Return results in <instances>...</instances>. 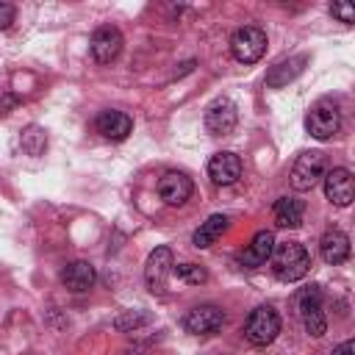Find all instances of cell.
<instances>
[{
	"mask_svg": "<svg viewBox=\"0 0 355 355\" xmlns=\"http://www.w3.org/2000/svg\"><path fill=\"white\" fill-rule=\"evenodd\" d=\"M272 272L277 280L283 283H294L302 280L311 269V255L300 241H283L277 247H272Z\"/></svg>",
	"mask_w": 355,
	"mask_h": 355,
	"instance_id": "obj_1",
	"label": "cell"
},
{
	"mask_svg": "<svg viewBox=\"0 0 355 355\" xmlns=\"http://www.w3.org/2000/svg\"><path fill=\"white\" fill-rule=\"evenodd\" d=\"M280 333V316L272 305H258L247 322H244V338L252 344V347H266L277 338Z\"/></svg>",
	"mask_w": 355,
	"mask_h": 355,
	"instance_id": "obj_2",
	"label": "cell"
},
{
	"mask_svg": "<svg viewBox=\"0 0 355 355\" xmlns=\"http://www.w3.org/2000/svg\"><path fill=\"white\" fill-rule=\"evenodd\" d=\"M297 311H300L305 333L313 336V338H322L324 330H327V319H324V311H322V291H319V286H305L297 294Z\"/></svg>",
	"mask_w": 355,
	"mask_h": 355,
	"instance_id": "obj_3",
	"label": "cell"
},
{
	"mask_svg": "<svg viewBox=\"0 0 355 355\" xmlns=\"http://www.w3.org/2000/svg\"><path fill=\"white\" fill-rule=\"evenodd\" d=\"M305 128H308V133H311L313 139H319V141L333 139V136L338 133V128H341V111H338V105H336L333 100H319V103L308 111Z\"/></svg>",
	"mask_w": 355,
	"mask_h": 355,
	"instance_id": "obj_4",
	"label": "cell"
},
{
	"mask_svg": "<svg viewBox=\"0 0 355 355\" xmlns=\"http://www.w3.org/2000/svg\"><path fill=\"white\" fill-rule=\"evenodd\" d=\"M233 58L241 64H255L266 53V33L258 25H244L230 36Z\"/></svg>",
	"mask_w": 355,
	"mask_h": 355,
	"instance_id": "obj_5",
	"label": "cell"
},
{
	"mask_svg": "<svg viewBox=\"0 0 355 355\" xmlns=\"http://www.w3.org/2000/svg\"><path fill=\"white\" fill-rule=\"evenodd\" d=\"M324 169H327L324 153H319V150L302 153V155L294 161V166H291V186H294L297 191H308V189H313V186L324 178Z\"/></svg>",
	"mask_w": 355,
	"mask_h": 355,
	"instance_id": "obj_6",
	"label": "cell"
},
{
	"mask_svg": "<svg viewBox=\"0 0 355 355\" xmlns=\"http://www.w3.org/2000/svg\"><path fill=\"white\" fill-rule=\"evenodd\" d=\"M183 327L191 336H214L225 327V311L216 305H194L183 316Z\"/></svg>",
	"mask_w": 355,
	"mask_h": 355,
	"instance_id": "obj_7",
	"label": "cell"
},
{
	"mask_svg": "<svg viewBox=\"0 0 355 355\" xmlns=\"http://www.w3.org/2000/svg\"><path fill=\"white\" fill-rule=\"evenodd\" d=\"M89 50H92L97 64H111L119 55V50H122V31L116 25H100L92 33Z\"/></svg>",
	"mask_w": 355,
	"mask_h": 355,
	"instance_id": "obj_8",
	"label": "cell"
},
{
	"mask_svg": "<svg viewBox=\"0 0 355 355\" xmlns=\"http://www.w3.org/2000/svg\"><path fill=\"white\" fill-rule=\"evenodd\" d=\"M236 122H239V111L227 97H216L205 108V128L211 136H227L236 128Z\"/></svg>",
	"mask_w": 355,
	"mask_h": 355,
	"instance_id": "obj_9",
	"label": "cell"
},
{
	"mask_svg": "<svg viewBox=\"0 0 355 355\" xmlns=\"http://www.w3.org/2000/svg\"><path fill=\"white\" fill-rule=\"evenodd\" d=\"M172 250L169 247H155L144 263V283L153 294H164V286H166V277L172 272Z\"/></svg>",
	"mask_w": 355,
	"mask_h": 355,
	"instance_id": "obj_10",
	"label": "cell"
},
{
	"mask_svg": "<svg viewBox=\"0 0 355 355\" xmlns=\"http://www.w3.org/2000/svg\"><path fill=\"white\" fill-rule=\"evenodd\" d=\"M191 191H194V183H191V178L183 175V172L169 169V172H164L161 180H158V197H161L166 205H183V202L191 197Z\"/></svg>",
	"mask_w": 355,
	"mask_h": 355,
	"instance_id": "obj_11",
	"label": "cell"
},
{
	"mask_svg": "<svg viewBox=\"0 0 355 355\" xmlns=\"http://www.w3.org/2000/svg\"><path fill=\"white\" fill-rule=\"evenodd\" d=\"M94 128H97V133H100L103 139H108V141H122V139H128V133L133 130V119H130L125 111L105 108V111L97 114Z\"/></svg>",
	"mask_w": 355,
	"mask_h": 355,
	"instance_id": "obj_12",
	"label": "cell"
},
{
	"mask_svg": "<svg viewBox=\"0 0 355 355\" xmlns=\"http://www.w3.org/2000/svg\"><path fill=\"white\" fill-rule=\"evenodd\" d=\"M208 178L216 186H233L241 178V158L236 153H216V155H211Z\"/></svg>",
	"mask_w": 355,
	"mask_h": 355,
	"instance_id": "obj_13",
	"label": "cell"
},
{
	"mask_svg": "<svg viewBox=\"0 0 355 355\" xmlns=\"http://www.w3.org/2000/svg\"><path fill=\"white\" fill-rule=\"evenodd\" d=\"M324 197L338 208H347L352 202V175H349V169L336 166L324 175Z\"/></svg>",
	"mask_w": 355,
	"mask_h": 355,
	"instance_id": "obj_14",
	"label": "cell"
},
{
	"mask_svg": "<svg viewBox=\"0 0 355 355\" xmlns=\"http://www.w3.org/2000/svg\"><path fill=\"white\" fill-rule=\"evenodd\" d=\"M319 252H322V261L330 263V266H338L349 258V236L338 227H330L322 239H319Z\"/></svg>",
	"mask_w": 355,
	"mask_h": 355,
	"instance_id": "obj_15",
	"label": "cell"
},
{
	"mask_svg": "<svg viewBox=\"0 0 355 355\" xmlns=\"http://www.w3.org/2000/svg\"><path fill=\"white\" fill-rule=\"evenodd\" d=\"M94 280H97V272H94V266L89 261H72V263H67L61 269V283L75 294L89 291L94 286Z\"/></svg>",
	"mask_w": 355,
	"mask_h": 355,
	"instance_id": "obj_16",
	"label": "cell"
},
{
	"mask_svg": "<svg viewBox=\"0 0 355 355\" xmlns=\"http://www.w3.org/2000/svg\"><path fill=\"white\" fill-rule=\"evenodd\" d=\"M272 247H275V236L269 230H258L252 236V241L247 244V250L239 255V263L247 266V269H255V266H263L272 255Z\"/></svg>",
	"mask_w": 355,
	"mask_h": 355,
	"instance_id": "obj_17",
	"label": "cell"
},
{
	"mask_svg": "<svg viewBox=\"0 0 355 355\" xmlns=\"http://www.w3.org/2000/svg\"><path fill=\"white\" fill-rule=\"evenodd\" d=\"M305 55H291V58H283V61H277L269 72H266V86L269 89H280V86H286V83H291L302 69H305Z\"/></svg>",
	"mask_w": 355,
	"mask_h": 355,
	"instance_id": "obj_18",
	"label": "cell"
},
{
	"mask_svg": "<svg viewBox=\"0 0 355 355\" xmlns=\"http://www.w3.org/2000/svg\"><path fill=\"white\" fill-rule=\"evenodd\" d=\"M272 214H275V222H277L280 227H300V225H302L305 205H302V200H297V197H280V200L275 202Z\"/></svg>",
	"mask_w": 355,
	"mask_h": 355,
	"instance_id": "obj_19",
	"label": "cell"
},
{
	"mask_svg": "<svg viewBox=\"0 0 355 355\" xmlns=\"http://www.w3.org/2000/svg\"><path fill=\"white\" fill-rule=\"evenodd\" d=\"M225 230H227V216H225V214H214V216H208V219L194 230L191 244H194L197 250H205V247H211Z\"/></svg>",
	"mask_w": 355,
	"mask_h": 355,
	"instance_id": "obj_20",
	"label": "cell"
},
{
	"mask_svg": "<svg viewBox=\"0 0 355 355\" xmlns=\"http://www.w3.org/2000/svg\"><path fill=\"white\" fill-rule=\"evenodd\" d=\"M19 144L28 155H42L47 150V133L39 128V125H28L19 136Z\"/></svg>",
	"mask_w": 355,
	"mask_h": 355,
	"instance_id": "obj_21",
	"label": "cell"
},
{
	"mask_svg": "<svg viewBox=\"0 0 355 355\" xmlns=\"http://www.w3.org/2000/svg\"><path fill=\"white\" fill-rule=\"evenodd\" d=\"M172 272L178 275V280L194 283V286H200V283L208 280V272L202 266H197V263H178V266H172Z\"/></svg>",
	"mask_w": 355,
	"mask_h": 355,
	"instance_id": "obj_22",
	"label": "cell"
},
{
	"mask_svg": "<svg viewBox=\"0 0 355 355\" xmlns=\"http://www.w3.org/2000/svg\"><path fill=\"white\" fill-rule=\"evenodd\" d=\"M330 14L338 17L344 25H349V22L355 19V8H352L349 3H333V6H330Z\"/></svg>",
	"mask_w": 355,
	"mask_h": 355,
	"instance_id": "obj_23",
	"label": "cell"
},
{
	"mask_svg": "<svg viewBox=\"0 0 355 355\" xmlns=\"http://www.w3.org/2000/svg\"><path fill=\"white\" fill-rule=\"evenodd\" d=\"M147 319H150L147 313H125V316H119V319H116V327H119V330H130V327L144 324Z\"/></svg>",
	"mask_w": 355,
	"mask_h": 355,
	"instance_id": "obj_24",
	"label": "cell"
},
{
	"mask_svg": "<svg viewBox=\"0 0 355 355\" xmlns=\"http://www.w3.org/2000/svg\"><path fill=\"white\" fill-rule=\"evenodd\" d=\"M14 22V6L0 3V28H8Z\"/></svg>",
	"mask_w": 355,
	"mask_h": 355,
	"instance_id": "obj_25",
	"label": "cell"
},
{
	"mask_svg": "<svg viewBox=\"0 0 355 355\" xmlns=\"http://www.w3.org/2000/svg\"><path fill=\"white\" fill-rule=\"evenodd\" d=\"M330 355H355V344H352V338H347V341H341Z\"/></svg>",
	"mask_w": 355,
	"mask_h": 355,
	"instance_id": "obj_26",
	"label": "cell"
},
{
	"mask_svg": "<svg viewBox=\"0 0 355 355\" xmlns=\"http://www.w3.org/2000/svg\"><path fill=\"white\" fill-rule=\"evenodd\" d=\"M11 105H14V97H3V100H0V114H8Z\"/></svg>",
	"mask_w": 355,
	"mask_h": 355,
	"instance_id": "obj_27",
	"label": "cell"
}]
</instances>
